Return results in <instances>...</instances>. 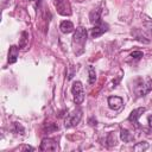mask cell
<instances>
[{"mask_svg":"<svg viewBox=\"0 0 152 152\" xmlns=\"http://www.w3.org/2000/svg\"><path fill=\"white\" fill-rule=\"evenodd\" d=\"M87 42V30L83 26H78L72 36V49L76 56L84 52V45Z\"/></svg>","mask_w":152,"mask_h":152,"instance_id":"1","label":"cell"},{"mask_svg":"<svg viewBox=\"0 0 152 152\" xmlns=\"http://www.w3.org/2000/svg\"><path fill=\"white\" fill-rule=\"evenodd\" d=\"M151 89H152V80L150 77H146L145 80L139 78L137 86L134 87V93L137 94V96H145L151 91Z\"/></svg>","mask_w":152,"mask_h":152,"instance_id":"2","label":"cell"},{"mask_svg":"<svg viewBox=\"0 0 152 152\" xmlns=\"http://www.w3.org/2000/svg\"><path fill=\"white\" fill-rule=\"evenodd\" d=\"M71 93L74 96V102L76 104H81L84 100V89L80 81H75L71 86Z\"/></svg>","mask_w":152,"mask_h":152,"instance_id":"3","label":"cell"},{"mask_svg":"<svg viewBox=\"0 0 152 152\" xmlns=\"http://www.w3.org/2000/svg\"><path fill=\"white\" fill-rule=\"evenodd\" d=\"M81 118H82V110L81 109H75V110H72L71 113H69L66 115L65 121H64V126L66 128L75 127L81 121Z\"/></svg>","mask_w":152,"mask_h":152,"instance_id":"4","label":"cell"},{"mask_svg":"<svg viewBox=\"0 0 152 152\" xmlns=\"http://www.w3.org/2000/svg\"><path fill=\"white\" fill-rule=\"evenodd\" d=\"M55 6L59 14H62V15L71 14V7H70L69 0H55Z\"/></svg>","mask_w":152,"mask_h":152,"instance_id":"5","label":"cell"},{"mask_svg":"<svg viewBox=\"0 0 152 152\" xmlns=\"http://www.w3.org/2000/svg\"><path fill=\"white\" fill-rule=\"evenodd\" d=\"M107 31H108V25L100 20V21H97L95 24V26L93 28H90V34H91L93 38H97V37L102 36Z\"/></svg>","mask_w":152,"mask_h":152,"instance_id":"6","label":"cell"},{"mask_svg":"<svg viewBox=\"0 0 152 152\" xmlns=\"http://www.w3.org/2000/svg\"><path fill=\"white\" fill-rule=\"evenodd\" d=\"M39 150L40 151H57L58 145H57L56 140H53L51 138H44L40 142Z\"/></svg>","mask_w":152,"mask_h":152,"instance_id":"7","label":"cell"},{"mask_svg":"<svg viewBox=\"0 0 152 152\" xmlns=\"http://www.w3.org/2000/svg\"><path fill=\"white\" fill-rule=\"evenodd\" d=\"M108 106L110 109H114V110H118L122 107L124 104V100L120 97V96H109L108 97Z\"/></svg>","mask_w":152,"mask_h":152,"instance_id":"8","label":"cell"},{"mask_svg":"<svg viewBox=\"0 0 152 152\" xmlns=\"http://www.w3.org/2000/svg\"><path fill=\"white\" fill-rule=\"evenodd\" d=\"M101 13H102L101 6L91 10L90 13H89V20H90V23L91 24H96L97 21H100L101 20Z\"/></svg>","mask_w":152,"mask_h":152,"instance_id":"9","label":"cell"},{"mask_svg":"<svg viewBox=\"0 0 152 152\" xmlns=\"http://www.w3.org/2000/svg\"><path fill=\"white\" fill-rule=\"evenodd\" d=\"M145 112H146V108H144V107H140V108H137V109L132 110L131 114H129V116H128V121H131V122L134 124L140 118V115L142 113H145Z\"/></svg>","mask_w":152,"mask_h":152,"instance_id":"10","label":"cell"},{"mask_svg":"<svg viewBox=\"0 0 152 152\" xmlns=\"http://www.w3.org/2000/svg\"><path fill=\"white\" fill-rule=\"evenodd\" d=\"M120 138H121V140L124 142H132V141H134L133 134L128 129H126V128H121L120 129Z\"/></svg>","mask_w":152,"mask_h":152,"instance_id":"11","label":"cell"},{"mask_svg":"<svg viewBox=\"0 0 152 152\" xmlns=\"http://www.w3.org/2000/svg\"><path fill=\"white\" fill-rule=\"evenodd\" d=\"M18 55H19V48H17L15 45H12L8 51V63L10 64L14 63L18 58Z\"/></svg>","mask_w":152,"mask_h":152,"instance_id":"12","label":"cell"},{"mask_svg":"<svg viewBox=\"0 0 152 152\" xmlns=\"http://www.w3.org/2000/svg\"><path fill=\"white\" fill-rule=\"evenodd\" d=\"M59 28L63 33H70V32L74 31V25L70 20H63L59 25Z\"/></svg>","mask_w":152,"mask_h":152,"instance_id":"13","label":"cell"},{"mask_svg":"<svg viewBox=\"0 0 152 152\" xmlns=\"http://www.w3.org/2000/svg\"><path fill=\"white\" fill-rule=\"evenodd\" d=\"M88 82L89 84H94L95 81H96V72H95V69L93 68V65H89L88 66Z\"/></svg>","mask_w":152,"mask_h":152,"instance_id":"14","label":"cell"},{"mask_svg":"<svg viewBox=\"0 0 152 152\" xmlns=\"http://www.w3.org/2000/svg\"><path fill=\"white\" fill-rule=\"evenodd\" d=\"M148 148V144L146 142V141H141V142H138V144H135L134 146H133V150L134 151H145V150H147Z\"/></svg>","mask_w":152,"mask_h":152,"instance_id":"15","label":"cell"},{"mask_svg":"<svg viewBox=\"0 0 152 152\" xmlns=\"http://www.w3.org/2000/svg\"><path fill=\"white\" fill-rule=\"evenodd\" d=\"M106 142H107V145H108V146H113V145H115V144H116L115 135H114L113 133H109V134H108V137H107Z\"/></svg>","mask_w":152,"mask_h":152,"instance_id":"16","label":"cell"},{"mask_svg":"<svg viewBox=\"0 0 152 152\" xmlns=\"http://www.w3.org/2000/svg\"><path fill=\"white\" fill-rule=\"evenodd\" d=\"M142 56H144V53H142L141 51H133V52L131 53V57H132L133 59H140Z\"/></svg>","mask_w":152,"mask_h":152,"instance_id":"17","label":"cell"},{"mask_svg":"<svg viewBox=\"0 0 152 152\" xmlns=\"http://www.w3.org/2000/svg\"><path fill=\"white\" fill-rule=\"evenodd\" d=\"M145 25H146V27H148V31L152 33V20L150 19V18H147V17H145Z\"/></svg>","mask_w":152,"mask_h":152,"instance_id":"18","label":"cell"},{"mask_svg":"<svg viewBox=\"0 0 152 152\" xmlns=\"http://www.w3.org/2000/svg\"><path fill=\"white\" fill-rule=\"evenodd\" d=\"M21 36H23V38H21L20 46L23 48V46H25V44H26V38H25V37H27V33H26V32H23V33H21Z\"/></svg>","mask_w":152,"mask_h":152,"instance_id":"19","label":"cell"},{"mask_svg":"<svg viewBox=\"0 0 152 152\" xmlns=\"http://www.w3.org/2000/svg\"><path fill=\"white\" fill-rule=\"evenodd\" d=\"M32 1H34V0H32Z\"/></svg>","mask_w":152,"mask_h":152,"instance_id":"20","label":"cell"}]
</instances>
